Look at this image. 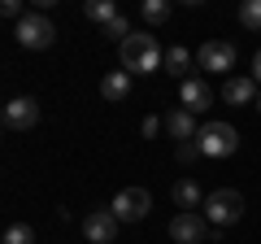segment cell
Returning <instances> with one entry per match:
<instances>
[{
    "mask_svg": "<svg viewBox=\"0 0 261 244\" xmlns=\"http://www.w3.org/2000/svg\"><path fill=\"white\" fill-rule=\"evenodd\" d=\"M109 209H113V218H118V223H140V218L152 209V197H148L144 188H122L118 197H113Z\"/></svg>",
    "mask_w": 261,
    "mask_h": 244,
    "instance_id": "7",
    "label": "cell"
},
{
    "mask_svg": "<svg viewBox=\"0 0 261 244\" xmlns=\"http://www.w3.org/2000/svg\"><path fill=\"white\" fill-rule=\"evenodd\" d=\"M166 131H170V140L192 144L196 135H200V127H196V113H187L183 105H178V109H170V113H166Z\"/></svg>",
    "mask_w": 261,
    "mask_h": 244,
    "instance_id": "10",
    "label": "cell"
},
{
    "mask_svg": "<svg viewBox=\"0 0 261 244\" xmlns=\"http://www.w3.org/2000/svg\"><path fill=\"white\" fill-rule=\"evenodd\" d=\"M252 79L261 83V53H257V61H252Z\"/></svg>",
    "mask_w": 261,
    "mask_h": 244,
    "instance_id": "24",
    "label": "cell"
},
{
    "mask_svg": "<svg viewBox=\"0 0 261 244\" xmlns=\"http://www.w3.org/2000/svg\"><path fill=\"white\" fill-rule=\"evenodd\" d=\"M196 70H209V75H226V70H235V44H226V39H209V44H200V53H196Z\"/></svg>",
    "mask_w": 261,
    "mask_h": 244,
    "instance_id": "6",
    "label": "cell"
},
{
    "mask_svg": "<svg viewBox=\"0 0 261 244\" xmlns=\"http://www.w3.org/2000/svg\"><path fill=\"white\" fill-rule=\"evenodd\" d=\"M218 235L222 231L205 214H174L170 218V240L174 244H205V240H218Z\"/></svg>",
    "mask_w": 261,
    "mask_h": 244,
    "instance_id": "3",
    "label": "cell"
},
{
    "mask_svg": "<svg viewBox=\"0 0 261 244\" xmlns=\"http://www.w3.org/2000/svg\"><path fill=\"white\" fill-rule=\"evenodd\" d=\"M100 96L113 101V105L126 101V96H130V75H126V70H109V75L100 79Z\"/></svg>",
    "mask_w": 261,
    "mask_h": 244,
    "instance_id": "13",
    "label": "cell"
},
{
    "mask_svg": "<svg viewBox=\"0 0 261 244\" xmlns=\"http://www.w3.org/2000/svg\"><path fill=\"white\" fill-rule=\"evenodd\" d=\"M83 13H87L92 22H100V27H109V22L118 18V5H113V0H87Z\"/></svg>",
    "mask_w": 261,
    "mask_h": 244,
    "instance_id": "16",
    "label": "cell"
},
{
    "mask_svg": "<svg viewBox=\"0 0 261 244\" xmlns=\"http://www.w3.org/2000/svg\"><path fill=\"white\" fill-rule=\"evenodd\" d=\"M105 35H109V39H118V44H122V39H130V22L122 18V13H118V18H113L109 27H105Z\"/></svg>",
    "mask_w": 261,
    "mask_h": 244,
    "instance_id": "20",
    "label": "cell"
},
{
    "mask_svg": "<svg viewBox=\"0 0 261 244\" xmlns=\"http://www.w3.org/2000/svg\"><path fill=\"white\" fill-rule=\"evenodd\" d=\"M200 183H196V179H178L174 183V205L183 209V214H196V205H200Z\"/></svg>",
    "mask_w": 261,
    "mask_h": 244,
    "instance_id": "14",
    "label": "cell"
},
{
    "mask_svg": "<svg viewBox=\"0 0 261 244\" xmlns=\"http://www.w3.org/2000/svg\"><path fill=\"white\" fill-rule=\"evenodd\" d=\"M118 218H113V209H92V214L83 218V235L92 244H113L118 240Z\"/></svg>",
    "mask_w": 261,
    "mask_h": 244,
    "instance_id": "8",
    "label": "cell"
},
{
    "mask_svg": "<svg viewBox=\"0 0 261 244\" xmlns=\"http://www.w3.org/2000/svg\"><path fill=\"white\" fill-rule=\"evenodd\" d=\"M240 27L261 31V0H244V5H240Z\"/></svg>",
    "mask_w": 261,
    "mask_h": 244,
    "instance_id": "17",
    "label": "cell"
},
{
    "mask_svg": "<svg viewBox=\"0 0 261 244\" xmlns=\"http://www.w3.org/2000/svg\"><path fill=\"white\" fill-rule=\"evenodd\" d=\"M196 157H200V144H178V161H196Z\"/></svg>",
    "mask_w": 261,
    "mask_h": 244,
    "instance_id": "21",
    "label": "cell"
},
{
    "mask_svg": "<svg viewBox=\"0 0 261 244\" xmlns=\"http://www.w3.org/2000/svg\"><path fill=\"white\" fill-rule=\"evenodd\" d=\"M257 109H261V92H257Z\"/></svg>",
    "mask_w": 261,
    "mask_h": 244,
    "instance_id": "25",
    "label": "cell"
},
{
    "mask_svg": "<svg viewBox=\"0 0 261 244\" xmlns=\"http://www.w3.org/2000/svg\"><path fill=\"white\" fill-rule=\"evenodd\" d=\"M192 66H196V57L187 53V48H166V75H174V79H192Z\"/></svg>",
    "mask_w": 261,
    "mask_h": 244,
    "instance_id": "15",
    "label": "cell"
},
{
    "mask_svg": "<svg viewBox=\"0 0 261 244\" xmlns=\"http://www.w3.org/2000/svg\"><path fill=\"white\" fill-rule=\"evenodd\" d=\"M122 70L126 75H157L166 66V48L148 35V31H130V39H122Z\"/></svg>",
    "mask_w": 261,
    "mask_h": 244,
    "instance_id": "1",
    "label": "cell"
},
{
    "mask_svg": "<svg viewBox=\"0 0 261 244\" xmlns=\"http://www.w3.org/2000/svg\"><path fill=\"white\" fill-rule=\"evenodd\" d=\"M0 13H5V18H27V13H22V5H18V0H5V5H0Z\"/></svg>",
    "mask_w": 261,
    "mask_h": 244,
    "instance_id": "22",
    "label": "cell"
},
{
    "mask_svg": "<svg viewBox=\"0 0 261 244\" xmlns=\"http://www.w3.org/2000/svg\"><path fill=\"white\" fill-rule=\"evenodd\" d=\"M222 101H226V105H257V79L231 75V79L222 83Z\"/></svg>",
    "mask_w": 261,
    "mask_h": 244,
    "instance_id": "11",
    "label": "cell"
},
{
    "mask_svg": "<svg viewBox=\"0 0 261 244\" xmlns=\"http://www.w3.org/2000/svg\"><path fill=\"white\" fill-rule=\"evenodd\" d=\"M196 144H200V157H231L240 149V135H235L231 122H205Z\"/></svg>",
    "mask_w": 261,
    "mask_h": 244,
    "instance_id": "4",
    "label": "cell"
},
{
    "mask_svg": "<svg viewBox=\"0 0 261 244\" xmlns=\"http://www.w3.org/2000/svg\"><path fill=\"white\" fill-rule=\"evenodd\" d=\"M144 22H166L170 18V0H144Z\"/></svg>",
    "mask_w": 261,
    "mask_h": 244,
    "instance_id": "18",
    "label": "cell"
},
{
    "mask_svg": "<svg viewBox=\"0 0 261 244\" xmlns=\"http://www.w3.org/2000/svg\"><path fill=\"white\" fill-rule=\"evenodd\" d=\"M178 96H183V109H187V113H205L209 105H214V92H209V87L200 83V79H196V75L187 79L183 87H178Z\"/></svg>",
    "mask_w": 261,
    "mask_h": 244,
    "instance_id": "12",
    "label": "cell"
},
{
    "mask_svg": "<svg viewBox=\"0 0 261 244\" xmlns=\"http://www.w3.org/2000/svg\"><path fill=\"white\" fill-rule=\"evenodd\" d=\"M200 214L209 218V223L222 231V227H231V223H240V214H244V197L235 188H218V192H209L205 197V209Z\"/></svg>",
    "mask_w": 261,
    "mask_h": 244,
    "instance_id": "2",
    "label": "cell"
},
{
    "mask_svg": "<svg viewBox=\"0 0 261 244\" xmlns=\"http://www.w3.org/2000/svg\"><path fill=\"white\" fill-rule=\"evenodd\" d=\"M35 122H39V101L18 96V101L5 105V127H9V131H31Z\"/></svg>",
    "mask_w": 261,
    "mask_h": 244,
    "instance_id": "9",
    "label": "cell"
},
{
    "mask_svg": "<svg viewBox=\"0 0 261 244\" xmlns=\"http://www.w3.org/2000/svg\"><path fill=\"white\" fill-rule=\"evenodd\" d=\"M157 131H161V118H144V127H140V135H144V140H152Z\"/></svg>",
    "mask_w": 261,
    "mask_h": 244,
    "instance_id": "23",
    "label": "cell"
},
{
    "mask_svg": "<svg viewBox=\"0 0 261 244\" xmlns=\"http://www.w3.org/2000/svg\"><path fill=\"white\" fill-rule=\"evenodd\" d=\"M18 44L22 48H31V53H44V48H53V39H57V27L44 18V13H27V18L18 22Z\"/></svg>",
    "mask_w": 261,
    "mask_h": 244,
    "instance_id": "5",
    "label": "cell"
},
{
    "mask_svg": "<svg viewBox=\"0 0 261 244\" xmlns=\"http://www.w3.org/2000/svg\"><path fill=\"white\" fill-rule=\"evenodd\" d=\"M5 244H35V231H31V227H9V231H5Z\"/></svg>",
    "mask_w": 261,
    "mask_h": 244,
    "instance_id": "19",
    "label": "cell"
}]
</instances>
